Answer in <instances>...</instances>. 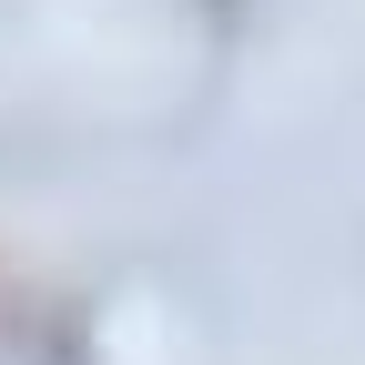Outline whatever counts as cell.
Returning <instances> with one entry per match:
<instances>
[{
    "label": "cell",
    "mask_w": 365,
    "mask_h": 365,
    "mask_svg": "<svg viewBox=\"0 0 365 365\" xmlns=\"http://www.w3.org/2000/svg\"><path fill=\"white\" fill-rule=\"evenodd\" d=\"M51 335H61V304L41 294V284H31V274H21L11 254H0V355H21V345H51Z\"/></svg>",
    "instance_id": "obj_1"
}]
</instances>
